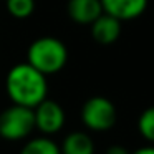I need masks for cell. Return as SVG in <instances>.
Returning <instances> with one entry per match:
<instances>
[{
  "mask_svg": "<svg viewBox=\"0 0 154 154\" xmlns=\"http://www.w3.org/2000/svg\"><path fill=\"white\" fill-rule=\"evenodd\" d=\"M5 91L14 104L33 109L48 94L47 75L33 68L30 63H18L12 66L5 78Z\"/></svg>",
  "mask_w": 154,
  "mask_h": 154,
  "instance_id": "6da1fadb",
  "label": "cell"
},
{
  "mask_svg": "<svg viewBox=\"0 0 154 154\" xmlns=\"http://www.w3.org/2000/svg\"><path fill=\"white\" fill-rule=\"evenodd\" d=\"M27 63L43 75H55L68 63V48L57 37H40L27 50Z\"/></svg>",
  "mask_w": 154,
  "mask_h": 154,
  "instance_id": "7a4b0ae2",
  "label": "cell"
},
{
  "mask_svg": "<svg viewBox=\"0 0 154 154\" xmlns=\"http://www.w3.org/2000/svg\"><path fill=\"white\" fill-rule=\"evenodd\" d=\"M35 129V114L32 108L14 104L0 113V137L5 141H23Z\"/></svg>",
  "mask_w": 154,
  "mask_h": 154,
  "instance_id": "3957f363",
  "label": "cell"
},
{
  "mask_svg": "<svg viewBox=\"0 0 154 154\" xmlns=\"http://www.w3.org/2000/svg\"><path fill=\"white\" fill-rule=\"evenodd\" d=\"M118 111L113 101L104 96H93L85 101L81 108V121L93 133H104L116 124Z\"/></svg>",
  "mask_w": 154,
  "mask_h": 154,
  "instance_id": "277c9868",
  "label": "cell"
},
{
  "mask_svg": "<svg viewBox=\"0 0 154 154\" xmlns=\"http://www.w3.org/2000/svg\"><path fill=\"white\" fill-rule=\"evenodd\" d=\"M35 114V129H38L43 136H53L60 133L65 126L66 114L58 101L45 98L38 106L33 108Z\"/></svg>",
  "mask_w": 154,
  "mask_h": 154,
  "instance_id": "5b68a950",
  "label": "cell"
},
{
  "mask_svg": "<svg viewBox=\"0 0 154 154\" xmlns=\"http://www.w3.org/2000/svg\"><path fill=\"white\" fill-rule=\"evenodd\" d=\"M149 0H101L103 12L121 22L141 17L147 8Z\"/></svg>",
  "mask_w": 154,
  "mask_h": 154,
  "instance_id": "8992f818",
  "label": "cell"
},
{
  "mask_svg": "<svg viewBox=\"0 0 154 154\" xmlns=\"http://www.w3.org/2000/svg\"><path fill=\"white\" fill-rule=\"evenodd\" d=\"M90 27H91L93 40L100 45L114 43L121 35V20L104 14V12L90 25Z\"/></svg>",
  "mask_w": 154,
  "mask_h": 154,
  "instance_id": "52a82bcc",
  "label": "cell"
},
{
  "mask_svg": "<svg viewBox=\"0 0 154 154\" xmlns=\"http://www.w3.org/2000/svg\"><path fill=\"white\" fill-rule=\"evenodd\" d=\"M66 12L75 23L91 25L101 14V0H68Z\"/></svg>",
  "mask_w": 154,
  "mask_h": 154,
  "instance_id": "ba28073f",
  "label": "cell"
},
{
  "mask_svg": "<svg viewBox=\"0 0 154 154\" xmlns=\"http://www.w3.org/2000/svg\"><path fill=\"white\" fill-rule=\"evenodd\" d=\"M61 154H94V141L88 133L71 131L60 146Z\"/></svg>",
  "mask_w": 154,
  "mask_h": 154,
  "instance_id": "9c48e42d",
  "label": "cell"
},
{
  "mask_svg": "<svg viewBox=\"0 0 154 154\" xmlns=\"http://www.w3.org/2000/svg\"><path fill=\"white\" fill-rule=\"evenodd\" d=\"M20 154H61L60 146L51 139L50 136H38L27 141L23 147L20 149Z\"/></svg>",
  "mask_w": 154,
  "mask_h": 154,
  "instance_id": "30bf717a",
  "label": "cell"
},
{
  "mask_svg": "<svg viewBox=\"0 0 154 154\" xmlns=\"http://www.w3.org/2000/svg\"><path fill=\"white\" fill-rule=\"evenodd\" d=\"M7 12L14 18L23 20L35 12V0H5Z\"/></svg>",
  "mask_w": 154,
  "mask_h": 154,
  "instance_id": "8fae6325",
  "label": "cell"
},
{
  "mask_svg": "<svg viewBox=\"0 0 154 154\" xmlns=\"http://www.w3.org/2000/svg\"><path fill=\"white\" fill-rule=\"evenodd\" d=\"M137 131L143 139H146L149 144H154V106L141 113L137 119Z\"/></svg>",
  "mask_w": 154,
  "mask_h": 154,
  "instance_id": "7c38bea8",
  "label": "cell"
},
{
  "mask_svg": "<svg viewBox=\"0 0 154 154\" xmlns=\"http://www.w3.org/2000/svg\"><path fill=\"white\" fill-rule=\"evenodd\" d=\"M104 154H129V151L124 146H121V144H113V146L108 147Z\"/></svg>",
  "mask_w": 154,
  "mask_h": 154,
  "instance_id": "4fadbf2b",
  "label": "cell"
},
{
  "mask_svg": "<svg viewBox=\"0 0 154 154\" xmlns=\"http://www.w3.org/2000/svg\"><path fill=\"white\" fill-rule=\"evenodd\" d=\"M129 154H154V144H149V146H143V147H137L136 151Z\"/></svg>",
  "mask_w": 154,
  "mask_h": 154,
  "instance_id": "5bb4252c",
  "label": "cell"
}]
</instances>
